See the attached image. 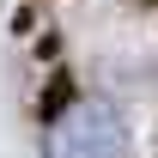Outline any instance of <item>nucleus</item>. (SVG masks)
I'll use <instances>...</instances> for the list:
<instances>
[{"instance_id": "nucleus-1", "label": "nucleus", "mask_w": 158, "mask_h": 158, "mask_svg": "<svg viewBox=\"0 0 158 158\" xmlns=\"http://www.w3.org/2000/svg\"><path fill=\"white\" fill-rule=\"evenodd\" d=\"M43 158H128V122L116 116V103H67L49 122Z\"/></svg>"}]
</instances>
